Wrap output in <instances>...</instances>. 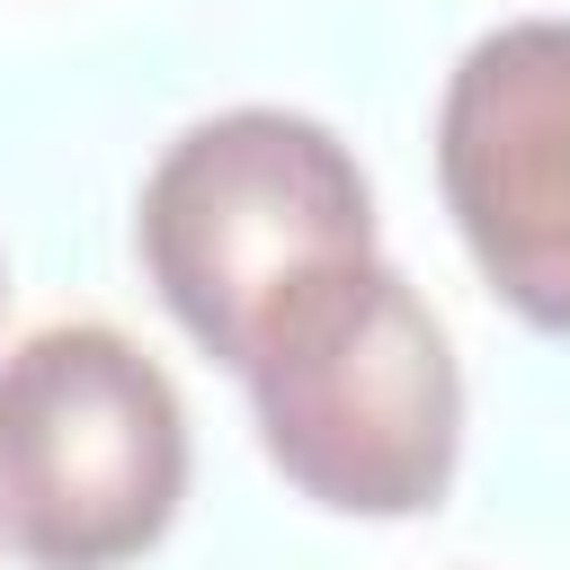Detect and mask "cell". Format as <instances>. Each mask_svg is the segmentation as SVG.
<instances>
[{
  "instance_id": "1",
  "label": "cell",
  "mask_w": 570,
  "mask_h": 570,
  "mask_svg": "<svg viewBox=\"0 0 570 570\" xmlns=\"http://www.w3.org/2000/svg\"><path fill=\"white\" fill-rule=\"evenodd\" d=\"M267 463L330 517H428L463 463V365L428 294L356 249L303 276L232 365Z\"/></svg>"
},
{
  "instance_id": "2",
  "label": "cell",
  "mask_w": 570,
  "mask_h": 570,
  "mask_svg": "<svg viewBox=\"0 0 570 570\" xmlns=\"http://www.w3.org/2000/svg\"><path fill=\"white\" fill-rule=\"evenodd\" d=\"M134 249L169 321L214 365H240L303 276L374 249V187L321 116L223 107L151 160Z\"/></svg>"
},
{
  "instance_id": "3",
  "label": "cell",
  "mask_w": 570,
  "mask_h": 570,
  "mask_svg": "<svg viewBox=\"0 0 570 570\" xmlns=\"http://www.w3.org/2000/svg\"><path fill=\"white\" fill-rule=\"evenodd\" d=\"M187 499V401L116 321H45L0 356V543L36 570H125Z\"/></svg>"
},
{
  "instance_id": "4",
  "label": "cell",
  "mask_w": 570,
  "mask_h": 570,
  "mask_svg": "<svg viewBox=\"0 0 570 570\" xmlns=\"http://www.w3.org/2000/svg\"><path fill=\"white\" fill-rule=\"evenodd\" d=\"M436 187L481 285L570 338V18H508L463 45L436 98Z\"/></svg>"
}]
</instances>
